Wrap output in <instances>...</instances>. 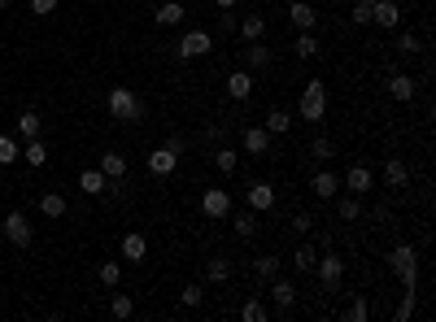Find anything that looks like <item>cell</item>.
Instances as JSON below:
<instances>
[{
  "mask_svg": "<svg viewBox=\"0 0 436 322\" xmlns=\"http://www.w3.org/2000/svg\"><path fill=\"white\" fill-rule=\"evenodd\" d=\"M175 165H179V152H175L170 144H162V148H153V152H149V170L157 174V178L175 174Z\"/></svg>",
  "mask_w": 436,
  "mask_h": 322,
  "instance_id": "cell-9",
  "label": "cell"
},
{
  "mask_svg": "<svg viewBox=\"0 0 436 322\" xmlns=\"http://www.w3.org/2000/svg\"><path fill=\"white\" fill-rule=\"evenodd\" d=\"M310 192H314V196H319V200H332V196L340 192V178H336L332 170H319V174H314V178H310Z\"/></svg>",
  "mask_w": 436,
  "mask_h": 322,
  "instance_id": "cell-15",
  "label": "cell"
},
{
  "mask_svg": "<svg viewBox=\"0 0 436 322\" xmlns=\"http://www.w3.org/2000/svg\"><path fill=\"white\" fill-rule=\"evenodd\" d=\"M266 131H270V135H284V131L292 126V113H284V109H270L266 113V122H262Z\"/></svg>",
  "mask_w": 436,
  "mask_h": 322,
  "instance_id": "cell-28",
  "label": "cell"
},
{
  "mask_svg": "<svg viewBox=\"0 0 436 322\" xmlns=\"http://www.w3.org/2000/svg\"><path fill=\"white\" fill-rule=\"evenodd\" d=\"M253 270H257V279H275V274H279V257H257Z\"/></svg>",
  "mask_w": 436,
  "mask_h": 322,
  "instance_id": "cell-40",
  "label": "cell"
},
{
  "mask_svg": "<svg viewBox=\"0 0 436 322\" xmlns=\"http://www.w3.org/2000/svg\"><path fill=\"white\" fill-rule=\"evenodd\" d=\"M292 231H297V235H310V231H314V213H297V218H292Z\"/></svg>",
  "mask_w": 436,
  "mask_h": 322,
  "instance_id": "cell-46",
  "label": "cell"
},
{
  "mask_svg": "<svg viewBox=\"0 0 436 322\" xmlns=\"http://www.w3.org/2000/svg\"><path fill=\"white\" fill-rule=\"evenodd\" d=\"M235 235H240V240H253V235H257V213L253 209L235 213Z\"/></svg>",
  "mask_w": 436,
  "mask_h": 322,
  "instance_id": "cell-26",
  "label": "cell"
},
{
  "mask_svg": "<svg viewBox=\"0 0 436 322\" xmlns=\"http://www.w3.org/2000/svg\"><path fill=\"white\" fill-rule=\"evenodd\" d=\"M240 318H244V322H266V318H270V309H266L262 301H249V305L240 309Z\"/></svg>",
  "mask_w": 436,
  "mask_h": 322,
  "instance_id": "cell-38",
  "label": "cell"
},
{
  "mask_svg": "<svg viewBox=\"0 0 436 322\" xmlns=\"http://www.w3.org/2000/svg\"><path fill=\"white\" fill-rule=\"evenodd\" d=\"M214 165H218V174H235V148H218Z\"/></svg>",
  "mask_w": 436,
  "mask_h": 322,
  "instance_id": "cell-39",
  "label": "cell"
},
{
  "mask_svg": "<svg viewBox=\"0 0 436 322\" xmlns=\"http://www.w3.org/2000/svg\"><path fill=\"white\" fill-rule=\"evenodd\" d=\"M371 22H375V27H388V31H393L397 22H402V9H397L393 0H371Z\"/></svg>",
  "mask_w": 436,
  "mask_h": 322,
  "instance_id": "cell-12",
  "label": "cell"
},
{
  "mask_svg": "<svg viewBox=\"0 0 436 322\" xmlns=\"http://www.w3.org/2000/svg\"><path fill=\"white\" fill-rule=\"evenodd\" d=\"M5 9H9V0H0V14H5Z\"/></svg>",
  "mask_w": 436,
  "mask_h": 322,
  "instance_id": "cell-50",
  "label": "cell"
},
{
  "mask_svg": "<svg viewBox=\"0 0 436 322\" xmlns=\"http://www.w3.org/2000/svg\"><path fill=\"white\" fill-rule=\"evenodd\" d=\"M101 174L105 178H123L127 174V157L123 152H101Z\"/></svg>",
  "mask_w": 436,
  "mask_h": 322,
  "instance_id": "cell-23",
  "label": "cell"
},
{
  "mask_svg": "<svg viewBox=\"0 0 436 322\" xmlns=\"http://www.w3.org/2000/svg\"><path fill=\"white\" fill-rule=\"evenodd\" d=\"M423 53V44L415 40V35H402V40H397V57H406V62H410V57H419Z\"/></svg>",
  "mask_w": 436,
  "mask_h": 322,
  "instance_id": "cell-41",
  "label": "cell"
},
{
  "mask_svg": "<svg viewBox=\"0 0 436 322\" xmlns=\"http://www.w3.org/2000/svg\"><path fill=\"white\" fill-rule=\"evenodd\" d=\"M0 231H5V240L9 244H18V248H27L31 244V235H35V226L27 222V213H5V222H0Z\"/></svg>",
  "mask_w": 436,
  "mask_h": 322,
  "instance_id": "cell-6",
  "label": "cell"
},
{
  "mask_svg": "<svg viewBox=\"0 0 436 322\" xmlns=\"http://www.w3.org/2000/svg\"><path fill=\"white\" fill-rule=\"evenodd\" d=\"M44 161H49V144H44L40 135L27 139V165H44Z\"/></svg>",
  "mask_w": 436,
  "mask_h": 322,
  "instance_id": "cell-31",
  "label": "cell"
},
{
  "mask_svg": "<svg viewBox=\"0 0 436 322\" xmlns=\"http://www.w3.org/2000/svg\"><path fill=\"white\" fill-rule=\"evenodd\" d=\"M205 274H209V283H222V279H227V274H231V261H227V257H209Z\"/></svg>",
  "mask_w": 436,
  "mask_h": 322,
  "instance_id": "cell-34",
  "label": "cell"
},
{
  "mask_svg": "<svg viewBox=\"0 0 436 322\" xmlns=\"http://www.w3.org/2000/svg\"><path fill=\"white\" fill-rule=\"evenodd\" d=\"M310 157H314V161H327V157H332V139H323V135H319V139L310 144Z\"/></svg>",
  "mask_w": 436,
  "mask_h": 322,
  "instance_id": "cell-44",
  "label": "cell"
},
{
  "mask_svg": "<svg viewBox=\"0 0 436 322\" xmlns=\"http://www.w3.org/2000/svg\"><path fill=\"white\" fill-rule=\"evenodd\" d=\"M183 18H188V9L179 5V0H166V5H157V14H153L157 27H179Z\"/></svg>",
  "mask_w": 436,
  "mask_h": 322,
  "instance_id": "cell-17",
  "label": "cell"
},
{
  "mask_svg": "<svg viewBox=\"0 0 436 322\" xmlns=\"http://www.w3.org/2000/svg\"><path fill=\"white\" fill-rule=\"evenodd\" d=\"M288 22H292L297 31H314V22H319V14H314V9L305 5V0H297V5L288 9Z\"/></svg>",
  "mask_w": 436,
  "mask_h": 322,
  "instance_id": "cell-19",
  "label": "cell"
},
{
  "mask_svg": "<svg viewBox=\"0 0 436 322\" xmlns=\"http://www.w3.org/2000/svg\"><path fill=\"white\" fill-rule=\"evenodd\" d=\"M336 213H340V218H345V222H358V218H362V205H358V196H340Z\"/></svg>",
  "mask_w": 436,
  "mask_h": 322,
  "instance_id": "cell-33",
  "label": "cell"
},
{
  "mask_svg": "<svg viewBox=\"0 0 436 322\" xmlns=\"http://www.w3.org/2000/svg\"><path fill=\"white\" fill-rule=\"evenodd\" d=\"M314 261H319V253H314V244H301L297 253H292V266H297L301 274H305V270H314Z\"/></svg>",
  "mask_w": 436,
  "mask_h": 322,
  "instance_id": "cell-32",
  "label": "cell"
},
{
  "mask_svg": "<svg viewBox=\"0 0 436 322\" xmlns=\"http://www.w3.org/2000/svg\"><path fill=\"white\" fill-rule=\"evenodd\" d=\"M110 314H114V318H131V314H136V301H131V296H123V292H118L114 301H110Z\"/></svg>",
  "mask_w": 436,
  "mask_h": 322,
  "instance_id": "cell-37",
  "label": "cell"
},
{
  "mask_svg": "<svg viewBox=\"0 0 436 322\" xmlns=\"http://www.w3.org/2000/svg\"><path fill=\"white\" fill-rule=\"evenodd\" d=\"M18 135H22V139H35V135H40V113H22V118H18Z\"/></svg>",
  "mask_w": 436,
  "mask_h": 322,
  "instance_id": "cell-36",
  "label": "cell"
},
{
  "mask_svg": "<svg viewBox=\"0 0 436 322\" xmlns=\"http://www.w3.org/2000/svg\"><path fill=\"white\" fill-rule=\"evenodd\" d=\"M201 296H205V292H201V283H188V288L179 292V301H183L188 309H196V305H201Z\"/></svg>",
  "mask_w": 436,
  "mask_h": 322,
  "instance_id": "cell-43",
  "label": "cell"
},
{
  "mask_svg": "<svg viewBox=\"0 0 436 322\" xmlns=\"http://www.w3.org/2000/svg\"><path fill=\"white\" fill-rule=\"evenodd\" d=\"M201 213H205V218H214V222L231 218V196H227V187H205V192H201Z\"/></svg>",
  "mask_w": 436,
  "mask_h": 322,
  "instance_id": "cell-4",
  "label": "cell"
},
{
  "mask_svg": "<svg viewBox=\"0 0 436 322\" xmlns=\"http://www.w3.org/2000/svg\"><path fill=\"white\" fill-rule=\"evenodd\" d=\"M388 266H393V274L402 279V288H415L419 283V253L410 244H397L393 253H388Z\"/></svg>",
  "mask_w": 436,
  "mask_h": 322,
  "instance_id": "cell-2",
  "label": "cell"
},
{
  "mask_svg": "<svg viewBox=\"0 0 436 322\" xmlns=\"http://www.w3.org/2000/svg\"><path fill=\"white\" fill-rule=\"evenodd\" d=\"M314 270H319V279H323V292H336V288H340V279H345V257L323 253L319 261H314Z\"/></svg>",
  "mask_w": 436,
  "mask_h": 322,
  "instance_id": "cell-7",
  "label": "cell"
},
{
  "mask_svg": "<svg viewBox=\"0 0 436 322\" xmlns=\"http://www.w3.org/2000/svg\"><path fill=\"white\" fill-rule=\"evenodd\" d=\"M262 31H266V18H262V14H244V18H240V35H244L249 44L262 40Z\"/></svg>",
  "mask_w": 436,
  "mask_h": 322,
  "instance_id": "cell-25",
  "label": "cell"
},
{
  "mask_svg": "<svg viewBox=\"0 0 436 322\" xmlns=\"http://www.w3.org/2000/svg\"><path fill=\"white\" fill-rule=\"evenodd\" d=\"M301 118L305 122H323V113H327V92H323V83L314 79V83H305V92H301Z\"/></svg>",
  "mask_w": 436,
  "mask_h": 322,
  "instance_id": "cell-3",
  "label": "cell"
},
{
  "mask_svg": "<svg viewBox=\"0 0 436 322\" xmlns=\"http://www.w3.org/2000/svg\"><path fill=\"white\" fill-rule=\"evenodd\" d=\"M57 0H31V14H53Z\"/></svg>",
  "mask_w": 436,
  "mask_h": 322,
  "instance_id": "cell-48",
  "label": "cell"
},
{
  "mask_svg": "<svg viewBox=\"0 0 436 322\" xmlns=\"http://www.w3.org/2000/svg\"><path fill=\"white\" fill-rule=\"evenodd\" d=\"M97 279L105 283V288H118V279H123V266H118V261H101V266H97Z\"/></svg>",
  "mask_w": 436,
  "mask_h": 322,
  "instance_id": "cell-30",
  "label": "cell"
},
{
  "mask_svg": "<svg viewBox=\"0 0 436 322\" xmlns=\"http://www.w3.org/2000/svg\"><path fill=\"white\" fill-rule=\"evenodd\" d=\"M79 187H84L88 196H101V192H110V178H105L101 170H84L79 174Z\"/></svg>",
  "mask_w": 436,
  "mask_h": 322,
  "instance_id": "cell-22",
  "label": "cell"
},
{
  "mask_svg": "<svg viewBox=\"0 0 436 322\" xmlns=\"http://www.w3.org/2000/svg\"><path fill=\"white\" fill-rule=\"evenodd\" d=\"M270 301H275V314H292V305H297V288L275 274V279H270Z\"/></svg>",
  "mask_w": 436,
  "mask_h": 322,
  "instance_id": "cell-8",
  "label": "cell"
},
{
  "mask_svg": "<svg viewBox=\"0 0 436 322\" xmlns=\"http://www.w3.org/2000/svg\"><path fill=\"white\" fill-rule=\"evenodd\" d=\"M105 109H110V118H118V122H140V118H144V105H140V96L131 88H114L110 96H105Z\"/></svg>",
  "mask_w": 436,
  "mask_h": 322,
  "instance_id": "cell-1",
  "label": "cell"
},
{
  "mask_svg": "<svg viewBox=\"0 0 436 322\" xmlns=\"http://www.w3.org/2000/svg\"><path fill=\"white\" fill-rule=\"evenodd\" d=\"M123 257L131 261V266H140V261L149 257V240H144L140 231H127V235H123Z\"/></svg>",
  "mask_w": 436,
  "mask_h": 322,
  "instance_id": "cell-13",
  "label": "cell"
},
{
  "mask_svg": "<svg viewBox=\"0 0 436 322\" xmlns=\"http://www.w3.org/2000/svg\"><path fill=\"white\" fill-rule=\"evenodd\" d=\"M244 62H249L253 70H266V66H270V49H266V44H257V40H253L249 49H244Z\"/></svg>",
  "mask_w": 436,
  "mask_h": 322,
  "instance_id": "cell-27",
  "label": "cell"
},
{
  "mask_svg": "<svg viewBox=\"0 0 436 322\" xmlns=\"http://www.w3.org/2000/svg\"><path fill=\"white\" fill-rule=\"evenodd\" d=\"M244 196H249V209L253 213H266L270 205H275V187H270V183H249V192H244Z\"/></svg>",
  "mask_w": 436,
  "mask_h": 322,
  "instance_id": "cell-14",
  "label": "cell"
},
{
  "mask_svg": "<svg viewBox=\"0 0 436 322\" xmlns=\"http://www.w3.org/2000/svg\"><path fill=\"white\" fill-rule=\"evenodd\" d=\"M384 183H388V187H406V183H410V170H406L402 157H388V161H384Z\"/></svg>",
  "mask_w": 436,
  "mask_h": 322,
  "instance_id": "cell-20",
  "label": "cell"
},
{
  "mask_svg": "<svg viewBox=\"0 0 436 322\" xmlns=\"http://www.w3.org/2000/svg\"><path fill=\"white\" fill-rule=\"evenodd\" d=\"M345 187H349V196H367L371 187H375V174L367 170V165H349V174H345Z\"/></svg>",
  "mask_w": 436,
  "mask_h": 322,
  "instance_id": "cell-11",
  "label": "cell"
},
{
  "mask_svg": "<svg viewBox=\"0 0 436 322\" xmlns=\"http://www.w3.org/2000/svg\"><path fill=\"white\" fill-rule=\"evenodd\" d=\"M227 96L231 100H249L253 96V75L249 70H235V75L227 79Z\"/></svg>",
  "mask_w": 436,
  "mask_h": 322,
  "instance_id": "cell-16",
  "label": "cell"
},
{
  "mask_svg": "<svg viewBox=\"0 0 436 322\" xmlns=\"http://www.w3.org/2000/svg\"><path fill=\"white\" fill-rule=\"evenodd\" d=\"M240 148L253 152V157H266V152H270V131H266V126H244Z\"/></svg>",
  "mask_w": 436,
  "mask_h": 322,
  "instance_id": "cell-10",
  "label": "cell"
},
{
  "mask_svg": "<svg viewBox=\"0 0 436 322\" xmlns=\"http://www.w3.org/2000/svg\"><path fill=\"white\" fill-rule=\"evenodd\" d=\"M367 318H371V305L362 301V296H358V301H349V305H345V322H367Z\"/></svg>",
  "mask_w": 436,
  "mask_h": 322,
  "instance_id": "cell-35",
  "label": "cell"
},
{
  "mask_svg": "<svg viewBox=\"0 0 436 322\" xmlns=\"http://www.w3.org/2000/svg\"><path fill=\"white\" fill-rule=\"evenodd\" d=\"M235 5H240V0H218V9H235Z\"/></svg>",
  "mask_w": 436,
  "mask_h": 322,
  "instance_id": "cell-49",
  "label": "cell"
},
{
  "mask_svg": "<svg viewBox=\"0 0 436 322\" xmlns=\"http://www.w3.org/2000/svg\"><path fill=\"white\" fill-rule=\"evenodd\" d=\"M415 309H419V296H415V288H406L402 305L393 309V318H397V322H410V318H415Z\"/></svg>",
  "mask_w": 436,
  "mask_h": 322,
  "instance_id": "cell-29",
  "label": "cell"
},
{
  "mask_svg": "<svg viewBox=\"0 0 436 322\" xmlns=\"http://www.w3.org/2000/svg\"><path fill=\"white\" fill-rule=\"evenodd\" d=\"M209 49H214V35L209 31H188L179 40V49H175V57H179V62H192V57H205Z\"/></svg>",
  "mask_w": 436,
  "mask_h": 322,
  "instance_id": "cell-5",
  "label": "cell"
},
{
  "mask_svg": "<svg viewBox=\"0 0 436 322\" xmlns=\"http://www.w3.org/2000/svg\"><path fill=\"white\" fill-rule=\"evenodd\" d=\"M353 22H358V27H367L371 22V0H358V5H353V14H349Z\"/></svg>",
  "mask_w": 436,
  "mask_h": 322,
  "instance_id": "cell-45",
  "label": "cell"
},
{
  "mask_svg": "<svg viewBox=\"0 0 436 322\" xmlns=\"http://www.w3.org/2000/svg\"><path fill=\"white\" fill-rule=\"evenodd\" d=\"M66 209H70V205H66L62 192H44V196H40V213H44V218H66Z\"/></svg>",
  "mask_w": 436,
  "mask_h": 322,
  "instance_id": "cell-21",
  "label": "cell"
},
{
  "mask_svg": "<svg viewBox=\"0 0 436 322\" xmlns=\"http://www.w3.org/2000/svg\"><path fill=\"white\" fill-rule=\"evenodd\" d=\"M218 31H222V35L235 31V14H231V9H222V14H218Z\"/></svg>",
  "mask_w": 436,
  "mask_h": 322,
  "instance_id": "cell-47",
  "label": "cell"
},
{
  "mask_svg": "<svg viewBox=\"0 0 436 322\" xmlns=\"http://www.w3.org/2000/svg\"><path fill=\"white\" fill-rule=\"evenodd\" d=\"M292 53H297L301 62L319 57V40H314V31H297V44H292Z\"/></svg>",
  "mask_w": 436,
  "mask_h": 322,
  "instance_id": "cell-24",
  "label": "cell"
},
{
  "mask_svg": "<svg viewBox=\"0 0 436 322\" xmlns=\"http://www.w3.org/2000/svg\"><path fill=\"white\" fill-rule=\"evenodd\" d=\"M18 157H22V152H18V144H14L9 135H0V165H14Z\"/></svg>",
  "mask_w": 436,
  "mask_h": 322,
  "instance_id": "cell-42",
  "label": "cell"
},
{
  "mask_svg": "<svg viewBox=\"0 0 436 322\" xmlns=\"http://www.w3.org/2000/svg\"><path fill=\"white\" fill-rule=\"evenodd\" d=\"M415 92H419V83L410 75H393V79H388V96H393V100H415Z\"/></svg>",
  "mask_w": 436,
  "mask_h": 322,
  "instance_id": "cell-18",
  "label": "cell"
}]
</instances>
